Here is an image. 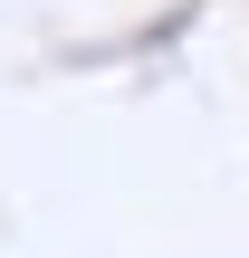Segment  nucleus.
Masks as SVG:
<instances>
[]
</instances>
